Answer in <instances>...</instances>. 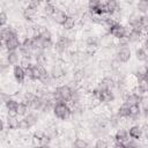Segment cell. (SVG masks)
I'll use <instances>...</instances> for the list:
<instances>
[{"label":"cell","instance_id":"21","mask_svg":"<svg viewBox=\"0 0 148 148\" xmlns=\"http://www.w3.org/2000/svg\"><path fill=\"white\" fill-rule=\"evenodd\" d=\"M50 74H51V76H52L53 80H60V79H62L65 76V71H64L62 67L56 65V66H53L51 68Z\"/></svg>","mask_w":148,"mask_h":148},{"label":"cell","instance_id":"3","mask_svg":"<svg viewBox=\"0 0 148 148\" xmlns=\"http://www.w3.org/2000/svg\"><path fill=\"white\" fill-rule=\"evenodd\" d=\"M128 30H130V29H127V27H125V25L120 24L119 22H117V23H114L112 27H110V28L108 29V32H109V35L112 36L113 38L120 39V38L127 36Z\"/></svg>","mask_w":148,"mask_h":148},{"label":"cell","instance_id":"22","mask_svg":"<svg viewBox=\"0 0 148 148\" xmlns=\"http://www.w3.org/2000/svg\"><path fill=\"white\" fill-rule=\"evenodd\" d=\"M116 114L120 118V119H128L130 118V105H127L126 103H124L123 105H120L116 112Z\"/></svg>","mask_w":148,"mask_h":148},{"label":"cell","instance_id":"8","mask_svg":"<svg viewBox=\"0 0 148 148\" xmlns=\"http://www.w3.org/2000/svg\"><path fill=\"white\" fill-rule=\"evenodd\" d=\"M18 103H20L18 101H16L14 98H10V97L3 103V105L6 108V111H7V116H9V117H17L18 116V113H17Z\"/></svg>","mask_w":148,"mask_h":148},{"label":"cell","instance_id":"34","mask_svg":"<svg viewBox=\"0 0 148 148\" xmlns=\"http://www.w3.org/2000/svg\"><path fill=\"white\" fill-rule=\"evenodd\" d=\"M140 106H141V112L145 114V117L148 116V96H142L141 102H140Z\"/></svg>","mask_w":148,"mask_h":148},{"label":"cell","instance_id":"43","mask_svg":"<svg viewBox=\"0 0 148 148\" xmlns=\"http://www.w3.org/2000/svg\"><path fill=\"white\" fill-rule=\"evenodd\" d=\"M145 80L148 81V66H147V69H146V73H145Z\"/></svg>","mask_w":148,"mask_h":148},{"label":"cell","instance_id":"11","mask_svg":"<svg viewBox=\"0 0 148 148\" xmlns=\"http://www.w3.org/2000/svg\"><path fill=\"white\" fill-rule=\"evenodd\" d=\"M15 35H18L17 31L15 29H13L12 27L9 25H5V27H1V31H0V37H1V43H5L8 38L15 36Z\"/></svg>","mask_w":148,"mask_h":148},{"label":"cell","instance_id":"4","mask_svg":"<svg viewBox=\"0 0 148 148\" xmlns=\"http://www.w3.org/2000/svg\"><path fill=\"white\" fill-rule=\"evenodd\" d=\"M71 45H72V39L68 36H59L57 42L54 43V47L53 49L56 50L57 53L62 54V53L67 52V50H68V47Z\"/></svg>","mask_w":148,"mask_h":148},{"label":"cell","instance_id":"25","mask_svg":"<svg viewBox=\"0 0 148 148\" xmlns=\"http://www.w3.org/2000/svg\"><path fill=\"white\" fill-rule=\"evenodd\" d=\"M37 35H38L43 40H50V39H52V32H51L46 27H39Z\"/></svg>","mask_w":148,"mask_h":148},{"label":"cell","instance_id":"39","mask_svg":"<svg viewBox=\"0 0 148 148\" xmlns=\"http://www.w3.org/2000/svg\"><path fill=\"white\" fill-rule=\"evenodd\" d=\"M7 22H8V15H7V13L5 10H2L0 13V25L5 27L7 24Z\"/></svg>","mask_w":148,"mask_h":148},{"label":"cell","instance_id":"45","mask_svg":"<svg viewBox=\"0 0 148 148\" xmlns=\"http://www.w3.org/2000/svg\"><path fill=\"white\" fill-rule=\"evenodd\" d=\"M145 1H147V2H148V0H145Z\"/></svg>","mask_w":148,"mask_h":148},{"label":"cell","instance_id":"32","mask_svg":"<svg viewBox=\"0 0 148 148\" xmlns=\"http://www.w3.org/2000/svg\"><path fill=\"white\" fill-rule=\"evenodd\" d=\"M30 128H31V126H30V124L28 123V120H27L24 117H22L21 119H18V126H17V130H18V131L27 132V131H29Z\"/></svg>","mask_w":148,"mask_h":148},{"label":"cell","instance_id":"38","mask_svg":"<svg viewBox=\"0 0 148 148\" xmlns=\"http://www.w3.org/2000/svg\"><path fill=\"white\" fill-rule=\"evenodd\" d=\"M96 148H106L108 146H109V142L105 140V139H103V138H99V139H97L96 140V142H95V145H94Z\"/></svg>","mask_w":148,"mask_h":148},{"label":"cell","instance_id":"28","mask_svg":"<svg viewBox=\"0 0 148 148\" xmlns=\"http://www.w3.org/2000/svg\"><path fill=\"white\" fill-rule=\"evenodd\" d=\"M86 77V72L84 69H76L74 73H73V81L75 83H81L83 81V79Z\"/></svg>","mask_w":148,"mask_h":148},{"label":"cell","instance_id":"44","mask_svg":"<svg viewBox=\"0 0 148 148\" xmlns=\"http://www.w3.org/2000/svg\"><path fill=\"white\" fill-rule=\"evenodd\" d=\"M20 1H22V2H25V3H28V1H29V0H20Z\"/></svg>","mask_w":148,"mask_h":148},{"label":"cell","instance_id":"12","mask_svg":"<svg viewBox=\"0 0 148 148\" xmlns=\"http://www.w3.org/2000/svg\"><path fill=\"white\" fill-rule=\"evenodd\" d=\"M142 96H140L136 92H127L124 96V103H126L127 105H135V104H140Z\"/></svg>","mask_w":148,"mask_h":148},{"label":"cell","instance_id":"30","mask_svg":"<svg viewBox=\"0 0 148 148\" xmlns=\"http://www.w3.org/2000/svg\"><path fill=\"white\" fill-rule=\"evenodd\" d=\"M136 10L140 14H148V2L145 1V0H138Z\"/></svg>","mask_w":148,"mask_h":148},{"label":"cell","instance_id":"13","mask_svg":"<svg viewBox=\"0 0 148 148\" xmlns=\"http://www.w3.org/2000/svg\"><path fill=\"white\" fill-rule=\"evenodd\" d=\"M128 131V135L130 138L134 139V140H141V138L143 136V133H142V126L140 125H132L130 126V128L127 130Z\"/></svg>","mask_w":148,"mask_h":148},{"label":"cell","instance_id":"40","mask_svg":"<svg viewBox=\"0 0 148 148\" xmlns=\"http://www.w3.org/2000/svg\"><path fill=\"white\" fill-rule=\"evenodd\" d=\"M42 2H43L42 0H29L27 5H29L30 7H32V8H35V9H39Z\"/></svg>","mask_w":148,"mask_h":148},{"label":"cell","instance_id":"10","mask_svg":"<svg viewBox=\"0 0 148 148\" xmlns=\"http://www.w3.org/2000/svg\"><path fill=\"white\" fill-rule=\"evenodd\" d=\"M21 53L18 50H15V51H6V54H5V59L6 61L9 64V66H15L20 62V59H21Z\"/></svg>","mask_w":148,"mask_h":148},{"label":"cell","instance_id":"2","mask_svg":"<svg viewBox=\"0 0 148 148\" xmlns=\"http://www.w3.org/2000/svg\"><path fill=\"white\" fill-rule=\"evenodd\" d=\"M54 94V101L56 102H67L69 103L72 99V94H73V88L69 87L68 84H61L56 87L53 90Z\"/></svg>","mask_w":148,"mask_h":148},{"label":"cell","instance_id":"15","mask_svg":"<svg viewBox=\"0 0 148 148\" xmlns=\"http://www.w3.org/2000/svg\"><path fill=\"white\" fill-rule=\"evenodd\" d=\"M134 92L139 94L140 96H146L148 94V81H146L145 79L138 80L136 86L134 88Z\"/></svg>","mask_w":148,"mask_h":148},{"label":"cell","instance_id":"27","mask_svg":"<svg viewBox=\"0 0 148 148\" xmlns=\"http://www.w3.org/2000/svg\"><path fill=\"white\" fill-rule=\"evenodd\" d=\"M6 125H7V128L8 130H17V126H18V119H17V117H9V116H7V118H6Z\"/></svg>","mask_w":148,"mask_h":148},{"label":"cell","instance_id":"18","mask_svg":"<svg viewBox=\"0 0 148 148\" xmlns=\"http://www.w3.org/2000/svg\"><path fill=\"white\" fill-rule=\"evenodd\" d=\"M98 99L99 102L103 104L105 103H111L113 102L114 99V94H113V90L112 89H109V90H105V91H99V95H98Z\"/></svg>","mask_w":148,"mask_h":148},{"label":"cell","instance_id":"37","mask_svg":"<svg viewBox=\"0 0 148 148\" xmlns=\"http://www.w3.org/2000/svg\"><path fill=\"white\" fill-rule=\"evenodd\" d=\"M73 146L75 148H86L89 146V143L84 140V139H75L73 142Z\"/></svg>","mask_w":148,"mask_h":148},{"label":"cell","instance_id":"19","mask_svg":"<svg viewBox=\"0 0 148 148\" xmlns=\"http://www.w3.org/2000/svg\"><path fill=\"white\" fill-rule=\"evenodd\" d=\"M104 3H105L108 14L114 15L116 13L119 12V2H118V0H105Z\"/></svg>","mask_w":148,"mask_h":148},{"label":"cell","instance_id":"6","mask_svg":"<svg viewBox=\"0 0 148 148\" xmlns=\"http://www.w3.org/2000/svg\"><path fill=\"white\" fill-rule=\"evenodd\" d=\"M130 139L128 131L125 128H118L114 133L113 140H114V146L116 147H125V142Z\"/></svg>","mask_w":148,"mask_h":148},{"label":"cell","instance_id":"33","mask_svg":"<svg viewBox=\"0 0 148 148\" xmlns=\"http://www.w3.org/2000/svg\"><path fill=\"white\" fill-rule=\"evenodd\" d=\"M103 2H105V1H103V0H88L87 7H88L89 12H94V10H95L96 8H98Z\"/></svg>","mask_w":148,"mask_h":148},{"label":"cell","instance_id":"23","mask_svg":"<svg viewBox=\"0 0 148 148\" xmlns=\"http://www.w3.org/2000/svg\"><path fill=\"white\" fill-rule=\"evenodd\" d=\"M135 58L138 61H141V62H146L148 60V51L142 46V47H138L135 50V53H134Z\"/></svg>","mask_w":148,"mask_h":148},{"label":"cell","instance_id":"42","mask_svg":"<svg viewBox=\"0 0 148 148\" xmlns=\"http://www.w3.org/2000/svg\"><path fill=\"white\" fill-rule=\"evenodd\" d=\"M142 46L148 51V36L145 37V39H143V45H142Z\"/></svg>","mask_w":148,"mask_h":148},{"label":"cell","instance_id":"36","mask_svg":"<svg viewBox=\"0 0 148 148\" xmlns=\"http://www.w3.org/2000/svg\"><path fill=\"white\" fill-rule=\"evenodd\" d=\"M18 65H21V66H22L24 69H25V68H28L29 66H31V65H32L31 58L22 56V57H21V59H20V62H18Z\"/></svg>","mask_w":148,"mask_h":148},{"label":"cell","instance_id":"35","mask_svg":"<svg viewBox=\"0 0 148 148\" xmlns=\"http://www.w3.org/2000/svg\"><path fill=\"white\" fill-rule=\"evenodd\" d=\"M98 44H99V40L97 37L95 36H89L87 39H86V45L87 46H95V47H98Z\"/></svg>","mask_w":148,"mask_h":148},{"label":"cell","instance_id":"9","mask_svg":"<svg viewBox=\"0 0 148 148\" xmlns=\"http://www.w3.org/2000/svg\"><path fill=\"white\" fill-rule=\"evenodd\" d=\"M13 77H14V80L18 84H22L24 82V80L27 79L25 69L21 65H18V64L15 65V66H13Z\"/></svg>","mask_w":148,"mask_h":148},{"label":"cell","instance_id":"31","mask_svg":"<svg viewBox=\"0 0 148 148\" xmlns=\"http://www.w3.org/2000/svg\"><path fill=\"white\" fill-rule=\"evenodd\" d=\"M24 118L28 120V123L30 124L31 127L35 126V125L38 123V119H39V117H38V114H37L36 112H29Z\"/></svg>","mask_w":148,"mask_h":148},{"label":"cell","instance_id":"26","mask_svg":"<svg viewBox=\"0 0 148 148\" xmlns=\"http://www.w3.org/2000/svg\"><path fill=\"white\" fill-rule=\"evenodd\" d=\"M30 110V106H29V104L28 103H25L24 101H21L20 103H18V106H17V113H18V116L20 117H25L29 112Z\"/></svg>","mask_w":148,"mask_h":148},{"label":"cell","instance_id":"5","mask_svg":"<svg viewBox=\"0 0 148 148\" xmlns=\"http://www.w3.org/2000/svg\"><path fill=\"white\" fill-rule=\"evenodd\" d=\"M132 57V51L131 49L127 46H118L117 51H116V59L120 62V64H125L127 61H130Z\"/></svg>","mask_w":148,"mask_h":148},{"label":"cell","instance_id":"20","mask_svg":"<svg viewBox=\"0 0 148 148\" xmlns=\"http://www.w3.org/2000/svg\"><path fill=\"white\" fill-rule=\"evenodd\" d=\"M42 14L44 16H47V17H52L53 14L56 13L57 10V7L54 3H51V2H44V5L42 6Z\"/></svg>","mask_w":148,"mask_h":148},{"label":"cell","instance_id":"41","mask_svg":"<svg viewBox=\"0 0 148 148\" xmlns=\"http://www.w3.org/2000/svg\"><path fill=\"white\" fill-rule=\"evenodd\" d=\"M142 133H143V138L148 140V124H145L142 126Z\"/></svg>","mask_w":148,"mask_h":148},{"label":"cell","instance_id":"17","mask_svg":"<svg viewBox=\"0 0 148 148\" xmlns=\"http://www.w3.org/2000/svg\"><path fill=\"white\" fill-rule=\"evenodd\" d=\"M37 13H38V9H35V8L30 7L29 5H25V7L23 8V12H22V15L27 21L30 22V21H34L36 18Z\"/></svg>","mask_w":148,"mask_h":148},{"label":"cell","instance_id":"1","mask_svg":"<svg viewBox=\"0 0 148 148\" xmlns=\"http://www.w3.org/2000/svg\"><path fill=\"white\" fill-rule=\"evenodd\" d=\"M52 112L59 120H67L73 114V110L67 102H56Z\"/></svg>","mask_w":148,"mask_h":148},{"label":"cell","instance_id":"7","mask_svg":"<svg viewBox=\"0 0 148 148\" xmlns=\"http://www.w3.org/2000/svg\"><path fill=\"white\" fill-rule=\"evenodd\" d=\"M21 43H22V40L20 39L18 35H15V36L8 38L5 43H2V46L5 47L6 51H15V50L20 49Z\"/></svg>","mask_w":148,"mask_h":148},{"label":"cell","instance_id":"24","mask_svg":"<svg viewBox=\"0 0 148 148\" xmlns=\"http://www.w3.org/2000/svg\"><path fill=\"white\" fill-rule=\"evenodd\" d=\"M75 25H76V18H75V16H73V15H69V14H68V16H67L66 21L64 22V24H62L61 27H62V29H64V30L69 31V30H73V29L75 28Z\"/></svg>","mask_w":148,"mask_h":148},{"label":"cell","instance_id":"29","mask_svg":"<svg viewBox=\"0 0 148 148\" xmlns=\"http://www.w3.org/2000/svg\"><path fill=\"white\" fill-rule=\"evenodd\" d=\"M52 81H53V79H52L50 72L43 74V75L39 77V80H38V82H39L42 86H44V87H49V86L52 83Z\"/></svg>","mask_w":148,"mask_h":148},{"label":"cell","instance_id":"16","mask_svg":"<svg viewBox=\"0 0 148 148\" xmlns=\"http://www.w3.org/2000/svg\"><path fill=\"white\" fill-rule=\"evenodd\" d=\"M143 35H142V31L139 30V29H133V28H130L128 32H127V38L130 40V43H138L142 39Z\"/></svg>","mask_w":148,"mask_h":148},{"label":"cell","instance_id":"14","mask_svg":"<svg viewBox=\"0 0 148 148\" xmlns=\"http://www.w3.org/2000/svg\"><path fill=\"white\" fill-rule=\"evenodd\" d=\"M67 16H68V13H67L66 10L57 8L56 13H54L53 16H52V20H53V22H56L58 25H62L64 22H65L66 18H67Z\"/></svg>","mask_w":148,"mask_h":148}]
</instances>
